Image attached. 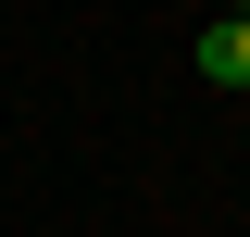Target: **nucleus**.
Wrapping results in <instances>:
<instances>
[{
    "label": "nucleus",
    "mask_w": 250,
    "mask_h": 237,
    "mask_svg": "<svg viewBox=\"0 0 250 237\" xmlns=\"http://www.w3.org/2000/svg\"><path fill=\"white\" fill-rule=\"evenodd\" d=\"M200 75H213V88H250V25H238V13L200 25Z\"/></svg>",
    "instance_id": "nucleus-1"
},
{
    "label": "nucleus",
    "mask_w": 250,
    "mask_h": 237,
    "mask_svg": "<svg viewBox=\"0 0 250 237\" xmlns=\"http://www.w3.org/2000/svg\"><path fill=\"white\" fill-rule=\"evenodd\" d=\"M238 25H250V0H238Z\"/></svg>",
    "instance_id": "nucleus-2"
}]
</instances>
